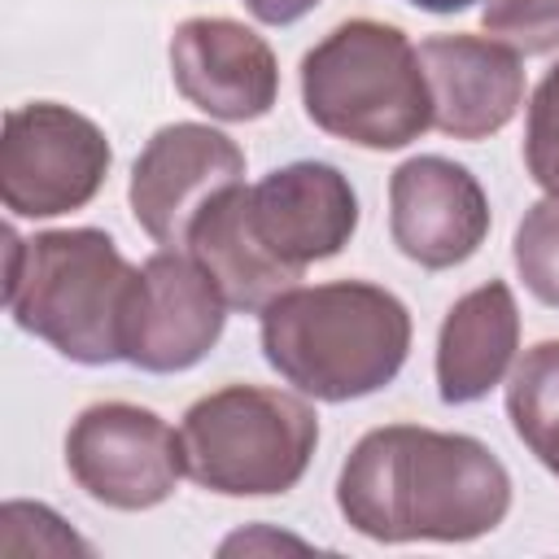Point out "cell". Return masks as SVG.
<instances>
[{
  "mask_svg": "<svg viewBox=\"0 0 559 559\" xmlns=\"http://www.w3.org/2000/svg\"><path fill=\"white\" fill-rule=\"evenodd\" d=\"M245 9L266 26H293L310 9H319V0H245Z\"/></svg>",
  "mask_w": 559,
  "mask_h": 559,
  "instance_id": "44dd1931",
  "label": "cell"
},
{
  "mask_svg": "<svg viewBox=\"0 0 559 559\" xmlns=\"http://www.w3.org/2000/svg\"><path fill=\"white\" fill-rule=\"evenodd\" d=\"M306 118L358 148H406L432 127V100L415 44L376 17L332 26L301 57Z\"/></svg>",
  "mask_w": 559,
  "mask_h": 559,
  "instance_id": "277c9868",
  "label": "cell"
},
{
  "mask_svg": "<svg viewBox=\"0 0 559 559\" xmlns=\"http://www.w3.org/2000/svg\"><path fill=\"white\" fill-rule=\"evenodd\" d=\"M520 349V310L507 280H489L463 293L437 336V393L445 406L480 402L498 389Z\"/></svg>",
  "mask_w": 559,
  "mask_h": 559,
  "instance_id": "5bb4252c",
  "label": "cell"
},
{
  "mask_svg": "<svg viewBox=\"0 0 559 559\" xmlns=\"http://www.w3.org/2000/svg\"><path fill=\"white\" fill-rule=\"evenodd\" d=\"M188 253L214 280L227 310L262 314L280 293L297 288V280L284 266H275L271 253L258 245L245 214V183L227 188L197 214V223L188 227Z\"/></svg>",
  "mask_w": 559,
  "mask_h": 559,
  "instance_id": "9a60e30c",
  "label": "cell"
},
{
  "mask_svg": "<svg viewBox=\"0 0 559 559\" xmlns=\"http://www.w3.org/2000/svg\"><path fill=\"white\" fill-rule=\"evenodd\" d=\"M511 258L524 288L542 306L559 310V192H546L537 205L524 210L511 240Z\"/></svg>",
  "mask_w": 559,
  "mask_h": 559,
  "instance_id": "e0dca14e",
  "label": "cell"
},
{
  "mask_svg": "<svg viewBox=\"0 0 559 559\" xmlns=\"http://www.w3.org/2000/svg\"><path fill=\"white\" fill-rule=\"evenodd\" d=\"M336 507L371 542H476L507 520L511 472L467 432L384 424L341 463Z\"/></svg>",
  "mask_w": 559,
  "mask_h": 559,
  "instance_id": "6da1fadb",
  "label": "cell"
},
{
  "mask_svg": "<svg viewBox=\"0 0 559 559\" xmlns=\"http://www.w3.org/2000/svg\"><path fill=\"white\" fill-rule=\"evenodd\" d=\"M480 26L520 57H542L559 48V0H485Z\"/></svg>",
  "mask_w": 559,
  "mask_h": 559,
  "instance_id": "ac0fdd59",
  "label": "cell"
},
{
  "mask_svg": "<svg viewBox=\"0 0 559 559\" xmlns=\"http://www.w3.org/2000/svg\"><path fill=\"white\" fill-rule=\"evenodd\" d=\"M245 214L258 245L301 280L306 266L336 258L358 227V197L332 162H288L245 188Z\"/></svg>",
  "mask_w": 559,
  "mask_h": 559,
  "instance_id": "9c48e42d",
  "label": "cell"
},
{
  "mask_svg": "<svg viewBox=\"0 0 559 559\" xmlns=\"http://www.w3.org/2000/svg\"><path fill=\"white\" fill-rule=\"evenodd\" d=\"M389 231L415 266L450 271L485 245L489 197L480 179L450 157H406L389 179Z\"/></svg>",
  "mask_w": 559,
  "mask_h": 559,
  "instance_id": "8fae6325",
  "label": "cell"
},
{
  "mask_svg": "<svg viewBox=\"0 0 559 559\" xmlns=\"http://www.w3.org/2000/svg\"><path fill=\"white\" fill-rule=\"evenodd\" d=\"M507 419L528 454L559 476V341L524 349L507 380Z\"/></svg>",
  "mask_w": 559,
  "mask_h": 559,
  "instance_id": "2e32d148",
  "label": "cell"
},
{
  "mask_svg": "<svg viewBox=\"0 0 559 559\" xmlns=\"http://www.w3.org/2000/svg\"><path fill=\"white\" fill-rule=\"evenodd\" d=\"M415 52L437 131L454 140H489L520 114L524 66L520 52L493 35H428Z\"/></svg>",
  "mask_w": 559,
  "mask_h": 559,
  "instance_id": "4fadbf2b",
  "label": "cell"
},
{
  "mask_svg": "<svg viewBox=\"0 0 559 559\" xmlns=\"http://www.w3.org/2000/svg\"><path fill=\"white\" fill-rule=\"evenodd\" d=\"M227 301L192 253L157 249L140 266L135 306L127 319V362L153 376L197 367L223 336Z\"/></svg>",
  "mask_w": 559,
  "mask_h": 559,
  "instance_id": "30bf717a",
  "label": "cell"
},
{
  "mask_svg": "<svg viewBox=\"0 0 559 559\" xmlns=\"http://www.w3.org/2000/svg\"><path fill=\"white\" fill-rule=\"evenodd\" d=\"M4 306L13 323L83 367L127 362V319L140 266L96 227H61L22 240L4 231Z\"/></svg>",
  "mask_w": 559,
  "mask_h": 559,
  "instance_id": "7a4b0ae2",
  "label": "cell"
},
{
  "mask_svg": "<svg viewBox=\"0 0 559 559\" xmlns=\"http://www.w3.org/2000/svg\"><path fill=\"white\" fill-rule=\"evenodd\" d=\"M188 476L223 498L288 493L319 445L314 411L280 389L227 384L197 397L179 424Z\"/></svg>",
  "mask_w": 559,
  "mask_h": 559,
  "instance_id": "5b68a950",
  "label": "cell"
},
{
  "mask_svg": "<svg viewBox=\"0 0 559 559\" xmlns=\"http://www.w3.org/2000/svg\"><path fill=\"white\" fill-rule=\"evenodd\" d=\"M406 4H415V9H424V13H463V9H472L476 0H406Z\"/></svg>",
  "mask_w": 559,
  "mask_h": 559,
  "instance_id": "7402d4cb",
  "label": "cell"
},
{
  "mask_svg": "<svg viewBox=\"0 0 559 559\" xmlns=\"http://www.w3.org/2000/svg\"><path fill=\"white\" fill-rule=\"evenodd\" d=\"M105 131L57 100H31L4 114L0 201L17 218H57L83 210L109 175Z\"/></svg>",
  "mask_w": 559,
  "mask_h": 559,
  "instance_id": "8992f818",
  "label": "cell"
},
{
  "mask_svg": "<svg viewBox=\"0 0 559 559\" xmlns=\"http://www.w3.org/2000/svg\"><path fill=\"white\" fill-rule=\"evenodd\" d=\"M170 79L192 109L218 122H253L280 96L271 44L231 17L179 22L170 35Z\"/></svg>",
  "mask_w": 559,
  "mask_h": 559,
  "instance_id": "7c38bea8",
  "label": "cell"
},
{
  "mask_svg": "<svg viewBox=\"0 0 559 559\" xmlns=\"http://www.w3.org/2000/svg\"><path fill=\"white\" fill-rule=\"evenodd\" d=\"M66 467L92 502L114 511L162 507L188 472L179 432L135 402H96L79 411L66 432Z\"/></svg>",
  "mask_w": 559,
  "mask_h": 559,
  "instance_id": "52a82bcc",
  "label": "cell"
},
{
  "mask_svg": "<svg viewBox=\"0 0 559 559\" xmlns=\"http://www.w3.org/2000/svg\"><path fill=\"white\" fill-rule=\"evenodd\" d=\"M524 166L533 183L546 192H559V66L546 70L528 100V122H524Z\"/></svg>",
  "mask_w": 559,
  "mask_h": 559,
  "instance_id": "ffe728a7",
  "label": "cell"
},
{
  "mask_svg": "<svg viewBox=\"0 0 559 559\" xmlns=\"http://www.w3.org/2000/svg\"><path fill=\"white\" fill-rule=\"evenodd\" d=\"M236 183H245V153L231 135L205 122H170L140 148L127 201L162 249H179L197 214Z\"/></svg>",
  "mask_w": 559,
  "mask_h": 559,
  "instance_id": "ba28073f",
  "label": "cell"
},
{
  "mask_svg": "<svg viewBox=\"0 0 559 559\" xmlns=\"http://www.w3.org/2000/svg\"><path fill=\"white\" fill-rule=\"evenodd\" d=\"M266 362L314 402H358L397 380L411 310L380 284L332 280L288 288L262 310Z\"/></svg>",
  "mask_w": 559,
  "mask_h": 559,
  "instance_id": "3957f363",
  "label": "cell"
},
{
  "mask_svg": "<svg viewBox=\"0 0 559 559\" xmlns=\"http://www.w3.org/2000/svg\"><path fill=\"white\" fill-rule=\"evenodd\" d=\"M0 555H92V546L44 502H4Z\"/></svg>",
  "mask_w": 559,
  "mask_h": 559,
  "instance_id": "d6986e66",
  "label": "cell"
}]
</instances>
